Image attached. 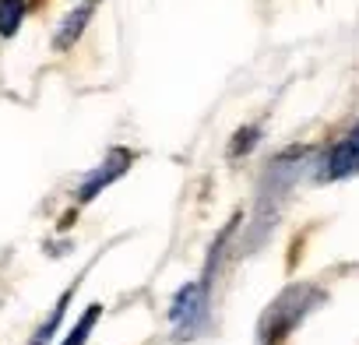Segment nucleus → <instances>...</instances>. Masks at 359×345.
I'll use <instances>...</instances> for the list:
<instances>
[{"instance_id":"nucleus-5","label":"nucleus","mask_w":359,"mask_h":345,"mask_svg":"<svg viewBox=\"0 0 359 345\" xmlns=\"http://www.w3.org/2000/svg\"><path fill=\"white\" fill-rule=\"evenodd\" d=\"M95 317H99V306H92L81 320H78V327L71 331V338L64 341V345H85V338H88V331H92V324H95Z\"/></svg>"},{"instance_id":"nucleus-2","label":"nucleus","mask_w":359,"mask_h":345,"mask_svg":"<svg viewBox=\"0 0 359 345\" xmlns=\"http://www.w3.org/2000/svg\"><path fill=\"white\" fill-rule=\"evenodd\" d=\"M88 18H92V4H88V8H78V11H71V15L64 18V25L57 29V39H53V46H57V50H71V46L78 43V36L85 32Z\"/></svg>"},{"instance_id":"nucleus-1","label":"nucleus","mask_w":359,"mask_h":345,"mask_svg":"<svg viewBox=\"0 0 359 345\" xmlns=\"http://www.w3.org/2000/svg\"><path fill=\"white\" fill-rule=\"evenodd\" d=\"M327 172H331V177H348V172H359V127L331 151Z\"/></svg>"},{"instance_id":"nucleus-4","label":"nucleus","mask_w":359,"mask_h":345,"mask_svg":"<svg viewBox=\"0 0 359 345\" xmlns=\"http://www.w3.org/2000/svg\"><path fill=\"white\" fill-rule=\"evenodd\" d=\"M123 165H127V162H120L116 169H113V165H102V169L95 172V180H88V184H81V198H95L102 184H109V180L116 177V172H123Z\"/></svg>"},{"instance_id":"nucleus-3","label":"nucleus","mask_w":359,"mask_h":345,"mask_svg":"<svg viewBox=\"0 0 359 345\" xmlns=\"http://www.w3.org/2000/svg\"><path fill=\"white\" fill-rule=\"evenodd\" d=\"M25 11H29L25 0H0V36H15Z\"/></svg>"},{"instance_id":"nucleus-6","label":"nucleus","mask_w":359,"mask_h":345,"mask_svg":"<svg viewBox=\"0 0 359 345\" xmlns=\"http://www.w3.org/2000/svg\"><path fill=\"white\" fill-rule=\"evenodd\" d=\"M60 317H64V303H60V306L50 313V320L39 327V334H36V341H32V345H46V341H50V334H53V327L60 324Z\"/></svg>"}]
</instances>
